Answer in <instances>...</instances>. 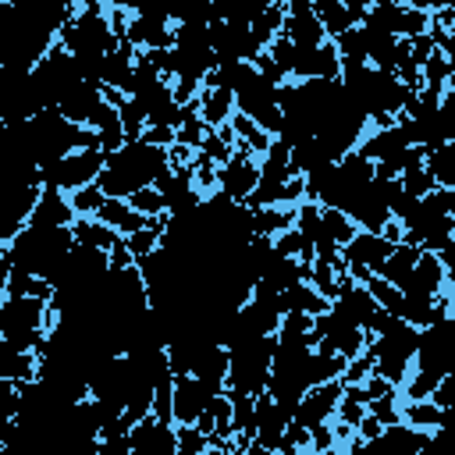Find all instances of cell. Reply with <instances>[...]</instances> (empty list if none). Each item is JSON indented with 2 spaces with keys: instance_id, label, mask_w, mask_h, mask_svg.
<instances>
[{
  "instance_id": "cell-1",
  "label": "cell",
  "mask_w": 455,
  "mask_h": 455,
  "mask_svg": "<svg viewBox=\"0 0 455 455\" xmlns=\"http://www.w3.org/2000/svg\"><path fill=\"white\" fill-rule=\"evenodd\" d=\"M171 167V149L167 146H153L142 135L128 139L121 149L107 153V164L100 171V188L107 196H121L128 199L132 192L156 185V178Z\"/></svg>"
},
{
  "instance_id": "cell-2",
  "label": "cell",
  "mask_w": 455,
  "mask_h": 455,
  "mask_svg": "<svg viewBox=\"0 0 455 455\" xmlns=\"http://www.w3.org/2000/svg\"><path fill=\"white\" fill-rule=\"evenodd\" d=\"M71 249H75V231L68 224H43V220H28L11 242H0V256L7 263L25 267L46 281L60 270Z\"/></svg>"
},
{
  "instance_id": "cell-3",
  "label": "cell",
  "mask_w": 455,
  "mask_h": 455,
  "mask_svg": "<svg viewBox=\"0 0 455 455\" xmlns=\"http://www.w3.org/2000/svg\"><path fill=\"white\" fill-rule=\"evenodd\" d=\"M451 370H455V320L448 313V316L434 320L430 327H419L416 363L402 384V398H430L437 380Z\"/></svg>"
},
{
  "instance_id": "cell-4",
  "label": "cell",
  "mask_w": 455,
  "mask_h": 455,
  "mask_svg": "<svg viewBox=\"0 0 455 455\" xmlns=\"http://www.w3.org/2000/svg\"><path fill=\"white\" fill-rule=\"evenodd\" d=\"M57 323V309L39 295H4L0 302V341L7 348L39 352L46 331Z\"/></svg>"
},
{
  "instance_id": "cell-5",
  "label": "cell",
  "mask_w": 455,
  "mask_h": 455,
  "mask_svg": "<svg viewBox=\"0 0 455 455\" xmlns=\"http://www.w3.org/2000/svg\"><path fill=\"white\" fill-rule=\"evenodd\" d=\"M416 345H419V327L409 323L402 313H391L387 323H384V331L366 341V348L373 352V370L380 377H387L391 384H398V387L412 373Z\"/></svg>"
},
{
  "instance_id": "cell-6",
  "label": "cell",
  "mask_w": 455,
  "mask_h": 455,
  "mask_svg": "<svg viewBox=\"0 0 455 455\" xmlns=\"http://www.w3.org/2000/svg\"><path fill=\"white\" fill-rule=\"evenodd\" d=\"M277 334H252L231 345V366H228V391L235 395H263L274 366Z\"/></svg>"
},
{
  "instance_id": "cell-7",
  "label": "cell",
  "mask_w": 455,
  "mask_h": 455,
  "mask_svg": "<svg viewBox=\"0 0 455 455\" xmlns=\"http://www.w3.org/2000/svg\"><path fill=\"white\" fill-rule=\"evenodd\" d=\"M402 231H405L402 242H412L423 252H437V249H444L455 238V217L441 206L437 188L412 206V213L402 220Z\"/></svg>"
},
{
  "instance_id": "cell-8",
  "label": "cell",
  "mask_w": 455,
  "mask_h": 455,
  "mask_svg": "<svg viewBox=\"0 0 455 455\" xmlns=\"http://www.w3.org/2000/svg\"><path fill=\"white\" fill-rule=\"evenodd\" d=\"M103 164H107V153H103V149H71V153L60 156L57 164L43 167V181L53 185V188L75 192V188H85V185L100 181Z\"/></svg>"
},
{
  "instance_id": "cell-9",
  "label": "cell",
  "mask_w": 455,
  "mask_h": 455,
  "mask_svg": "<svg viewBox=\"0 0 455 455\" xmlns=\"http://www.w3.org/2000/svg\"><path fill=\"white\" fill-rule=\"evenodd\" d=\"M395 245H398V242H391L384 231H363V228H359L355 238L341 245V256H345V263H348V274L363 284L370 274H380V267H384V259L391 256Z\"/></svg>"
},
{
  "instance_id": "cell-10",
  "label": "cell",
  "mask_w": 455,
  "mask_h": 455,
  "mask_svg": "<svg viewBox=\"0 0 455 455\" xmlns=\"http://www.w3.org/2000/svg\"><path fill=\"white\" fill-rule=\"evenodd\" d=\"M341 395H345V380L313 384V387L299 398V405H295V412H291V423L306 427L309 434L320 430V427H327V423L338 416V402H341Z\"/></svg>"
},
{
  "instance_id": "cell-11",
  "label": "cell",
  "mask_w": 455,
  "mask_h": 455,
  "mask_svg": "<svg viewBox=\"0 0 455 455\" xmlns=\"http://www.w3.org/2000/svg\"><path fill=\"white\" fill-rule=\"evenodd\" d=\"M256 185H259V156L249 149H235L217 167V188L235 203H245L256 192Z\"/></svg>"
},
{
  "instance_id": "cell-12",
  "label": "cell",
  "mask_w": 455,
  "mask_h": 455,
  "mask_svg": "<svg viewBox=\"0 0 455 455\" xmlns=\"http://www.w3.org/2000/svg\"><path fill=\"white\" fill-rule=\"evenodd\" d=\"M128 441H132V455H178V423L149 412L139 423H132Z\"/></svg>"
},
{
  "instance_id": "cell-13",
  "label": "cell",
  "mask_w": 455,
  "mask_h": 455,
  "mask_svg": "<svg viewBox=\"0 0 455 455\" xmlns=\"http://www.w3.org/2000/svg\"><path fill=\"white\" fill-rule=\"evenodd\" d=\"M306 78H341V53H338L334 39H327L320 46H299L295 50L291 82H306Z\"/></svg>"
},
{
  "instance_id": "cell-14",
  "label": "cell",
  "mask_w": 455,
  "mask_h": 455,
  "mask_svg": "<svg viewBox=\"0 0 455 455\" xmlns=\"http://www.w3.org/2000/svg\"><path fill=\"white\" fill-rule=\"evenodd\" d=\"M213 391L210 384H203L196 373H178L174 377V423H196L199 412L213 402Z\"/></svg>"
},
{
  "instance_id": "cell-15",
  "label": "cell",
  "mask_w": 455,
  "mask_h": 455,
  "mask_svg": "<svg viewBox=\"0 0 455 455\" xmlns=\"http://www.w3.org/2000/svg\"><path fill=\"white\" fill-rule=\"evenodd\" d=\"M402 291L405 295H444V291H451L441 256L437 252H419V259H416L409 281L402 284Z\"/></svg>"
},
{
  "instance_id": "cell-16",
  "label": "cell",
  "mask_w": 455,
  "mask_h": 455,
  "mask_svg": "<svg viewBox=\"0 0 455 455\" xmlns=\"http://www.w3.org/2000/svg\"><path fill=\"white\" fill-rule=\"evenodd\" d=\"M135 50H156V46H174V21L160 18V14H135L128 21V36H124Z\"/></svg>"
},
{
  "instance_id": "cell-17",
  "label": "cell",
  "mask_w": 455,
  "mask_h": 455,
  "mask_svg": "<svg viewBox=\"0 0 455 455\" xmlns=\"http://www.w3.org/2000/svg\"><path fill=\"white\" fill-rule=\"evenodd\" d=\"M135 60H139V50L121 39L107 57H103V68H100V85L103 89H121L128 92L132 89V78H135Z\"/></svg>"
},
{
  "instance_id": "cell-18",
  "label": "cell",
  "mask_w": 455,
  "mask_h": 455,
  "mask_svg": "<svg viewBox=\"0 0 455 455\" xmlns=\"http://www.w3.org/2000/svg\"><path fill=\"white\" fill-rule=\"evenodd\" d=\"M313 11L323 21L327 36H338V32H345L366 18L370 0H313Z\"/></svg>"
},
{
  "instance_id": "cell-19",
  "label": "cell",
  "mask_w": 455,
  "mask_h": 455,
  "mask_svg": "<svg viewBox=\"0 0 455 455\" xmlns=\"http://www.w3.org/2000/svg\"><path fill=\"white\" fill-rule=\"evenodd\" d=\"M75 217H78V210H75L71 196H68L64 188L46 185L28 220H43V224H68V228H71V224H75Z\"/></svg>"
},
{
  "instance_id": "cell-20",
  "label": "cell",
  "mask_w": 455,
  "mask_h": 455,
  "mask_svg": "<svg viewBox=\"0 0 455 455\" xmlns=\"http://www.w3.org/2000/svg\"><path fill=\"white\" fill-rule=\"evenodd\" d=\"M235 89H228V85H203V92H199V114H203V121L210 124V128H220V124H228L231 117H235Z\"/></svg>"
},
{
  "instance_id": "cell-21",
  "label": "cell",
  "mask_w": 455,
  "mask_h": 455,
  "mask_svg": "<svg viewBox=\"0 0 455 455\" xmlns=\"http://www.w3.org/2000/svg\"><path fill=\"white\" fill-rule=\"evenodd\" d=\"M427 444H430V430H423V427H412V423L398 419V423H387V427L380 430V437H377V441H370L366 448H398V451H419V448H427Z\"/></svg>"
},
{
  "instance_id": "cell-22",
  "label": "cell",
  "mask_w": 455,
  "mask_h": 455,
  "mask_svg": "<svg viewBox=\"0 0 455 455\" xmlns=\"http://www.w3.org/2000/svg\"><path fill=\"white\" fill-rule=\"evenodd\" d=\"M96 217L100 220H107L110 228H117L121 235H132V231H139V228H146L149 224V217L146 213H139L128 199H121V196H107L103 199V206L96 210Z\"/></svg>"
},
{
  "instance_id": "cell-23",
  "label": "cell",
  "mask_w": 455,
  "mask_h": 455,
  "mask_svg": "<svg viewBox=\"0 0 455 455\" xmlns=\"http://www.w3.org/2000/svg\"><path fill=\"white\" fill-rule=\"evenodd\" d=\"M71 231H75V242H78V245H96V249H103V252H110V245L121 238V231L110 228L107 220H100L96 213H82V217H75Z\"/></svg>"
},
{
  "instance_id": "cell-24",
  "label": "cell",
  "mask_w": 455,
  "mask_h": 455,
  "mask_svg": "<svg viewBox=\"0 0 455 455\" xmlns=\"http://www.w3.org/2000/svg\"><path fill=\"white\" fill-rule=\"evenodd\" d=\"M281 302H284V313H309V316H316V313H327L331 309V299L320 295L309 281H295L291 288H284L281 291Z\"/></svg>"
},
{
  "instance_id": "cell-25",
  "label": "cell",
  "mask_w": 455,
  "mask_h": 455,
  "mask_svg": "<svg viewBox=\"0 0 455 455\" xmlns=\"http://www.w3.org/2000/svg\"><path fill=\"white\" fill-rule=\"evenodd\" d=\"M252 210V228H256V235H281L284 228H291L295 224V213H299V206H249Z\"/></svg>"
},
{
  "instance_id": "cell-26",
  "label": "cell",
  "mask_w": 455,
  "mask_h": 455,
  "mask_svg": "<svg viewBox=\"0 0 455 455\" xmlns=\"http://www.w3.org/2000/svg\"><path fill=\"white\" fill-rule=\"evenodd\" d=\"M419 245H412V242H398L395 249H391V256L384 259V267H380V274L387 277V281H395L398 288L409 281V274H412V267H416V259H419Z\"/></svg>"
},
{
  "instance_id": "cell-27",
  "label": "cell",
  "mask_w": 455,
  "mask_h": 455,
  "mask_svg": "<svg viewBox=\"0 0 455 455\" xmlns=\"http://www.w3.org/2000/svg\"><path fill=\"white\" fill-rule=\"evenodd\" d=\"M331 39H334V46H338V53H341V71L370 64V50H366V39H363L359 25L345 28V32H338V36H331Z\"/></svg>"
},
{
  "instance_id": "cell-28",
  "label": "cell",
  "mask_w": 455,
  "mask_h": 455,
  "mask_svg": "<svg viewBox=\"0 0 455 455\" xmlns=\"http://www.w3.org/2000/svg\"><path fill=\"white\" fill-rule=\"evenodd\" d=\"M0 377H11V380H18V384L36 380V377H39V352H21V348H7V345H4Z\"/></svg>"
},
{
  "instance_id": "cell-29",
  "label": "cell",
  "mask_w": 455,
  "mask_h": 455,
  "mask_svg": "<svg viewBox=\"0 0 455 455\" xmlns=\"http://www.w3.org/2000/svg\"><path fill=\"white\" fill-rule=\"evenodd\" d=\"M441 416H444V409L434 398H402V419L412 423V427L434 430L441 423Z\"/></svg>"
},
{
  "instance_id": "cell-30",
  "label": "cell",
  "mask_w": 455,
  "mask_h": 455,
  "mask_svg": "<svg viewBox=\"0 0 455 455\" xmlns=\"http://www.w3.org/2000/svg\"><path fill=\"white\" fill-rule=\"evenodd\" d=\"M398 181H402V188H405L409 196H416V199H423V196H430V192L437 188V178H434V171L427 167V156L416 160V164H409V167L398 174Z\"/></svg>"
},
{
  "instance_id": "cell-31",
  "label": "cell",
  "mask_w": 455,
  "mask_h": 455,
  "mask_svg": "<svg viewBox=\"0 0 455 455\" xmlns=\"http://www.w3.org/2000/svg\"><path fill=\"white\" fill-rule=\"evenodd\" d=\"M427 167L434 171L437 185L455 188V142H441L437 149L427 153Z\"/></svg>"
},
{
  "instance_id": "cell-32",
  "label": "cell",
  "mask_w": 455,
  "mask_h": 455,
  "mask_svg": "<svg viewBox=\"0 0 455 455\" xmlns=\"http://www.w3.org/2000/svg\"><path fill=\"white\" fill-rule=\"evenodd\" d=\"M363 284L370 288V295H373L387 313H402V299H405V291H402L395 281H387L384 274H370Z\"/></svg>"
},
{
  "instance_id": "cell-33",
  "label": "cell",
  "mask_w": 455,
  "mask_h": 455,
  "mask_svg": "<svg viewBox=\"0 0 455 455\" xmlns=\"http://www.w3.org/2000/svg\"><path fill=\"white\" fill-rule=\"evenodd\" d=\"M448 82H451V60H448V53L437 46V50L427 57V64H423V85L444 92Z\"/></svg>"
},
{
  "instance_id": "cell-34",
  "label": "cell",
  "mask_w": 455,
  "mask_h": 455,
  "mask_svg": "<svg viewBox=\"0 0 455 455\" xmlns=\"http://www.w3.org/2000/svg\"><path fill=\"white\" fill-rule=\"evenodd\" d=\"M323 224H327V231L334 235V242H338V245L352 242V238H355V231H359V224H355L345 210H338V206H323Z\"/></svg>"
},
{
  "instance_id": "cell-35",
  "label": "cell",
  "mask_w": 455,
  "mask_h": 455,
  "mask_svg": "<svg viewBox=\"0 0 455 455\" xmlns=\"http://www.w3.org/2000/svg\"><path fill=\"white\" fill-rule=\"evenodd\" d=\"M128 203H132L139 213H146V217H160V213H167V196H164L156 185H146V188L132 192Z\"/></svg>"
},
{
  "instance_id": "cell-36",
  "label": "cell",
  "mask_w": 455,
  "mask_h": 455,
  "mask_svg": "<svg viewBox=\"0 0 455 455\" xmlns=\"http://www.w3.org/2000/svg\"><path fill=\"white\" fill-rule=\"evenodd\" d=\"M210 434H203L196 423H178V455H206Z\"/></svg>"
},
{
  "instance_id": "cell-37",
  "label": "cell",
  "mask_w": 455,
  "mask_h": 455,
  "mask_svg": "<svg viewBox=\"0 0 455 455\" xmlns=\"http://www.w3.org/2000/svg\"><path fill=\"white\" fill-rule=\"evenodd\" d=\"M68 196H71L78 217H82V213H96V210L103 206V199H107V192L100 188V181H92V185H85V188H75V192H68Z\"/></svg>"
},
{
  "instance_id": "cell-38",
  "label": "cell",
  "mask_w": 455,
  "mask_h": 455,
  "mask_svg": "<svg viewBox=\"0 0 455 455\" xmlns=\"http://www.w3.org/2000/svg\"><path fill=\"white\" fill-rule=\"evenodd\" d=\"M430 398H434L441 409L455 412V370H451V373H444V377L437 380V387L430 391Z\"/></svg>"
},
{
  "instance_id": "cell-39",
  "label": "cell",
  "mask_w": 455,
  "mask_h": 455,
  "mask_svg": "<svg viewBox=\"0 0 455 455\" xmlns=\"http://www.w3.org/2000/svg\"><path fill=\"white\" fill-rule=\"evenodd\" d=\"M437 256H441V263H444V270H448V284L455 281V238L444 245V249H437Z\"/></svg>"
},
{
  "instance_id": "cell-40",
  "label": "cell",
  "mask_w": 455,
  "mask_h": 455,
  "mask_svg": "<svg viewBox=\"0 0 455 455\" xmlns=\"http://www.w3.org/2000/svg\"><path fill=\"white\" fill-rule=\"evenodd\" d=\"M402 7H419V11H430V0H395Z\"/></svg>"
},
{
  "instance_id": "cell-41",
  "label": "cell",
  "mask_w": 455,
  "mask_h": 455,
  "mask_svg": "<svg viewBox=\"0 0 455 455\" xmlns=\"http://www.w3.org/2000/svg\"><path fill=\"white\" fill-rule=\"evenodd\" d=\"M444 7H455V0H430V11H444Z\"/></svg>"
},
{
  "instance_id": "cell-42",
  "label": "cell",
  "mask_w": 455,
  "mask_h": 455,
  "mask_svg": "<svg viewBox=\"0 0 455 455\" xmlns=\"http://www.w3.org/2000/svg\"><path fill=\"white\" fill-rule=\"evenodd\" d=\"M451 291H455V281H451Z\"/></svg>"
}]
</instances>
